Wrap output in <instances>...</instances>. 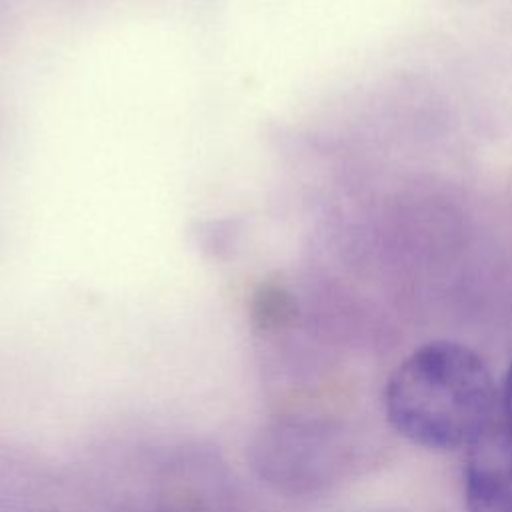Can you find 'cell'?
Segmentation results:
<instances>
[{"instance_id": "cell-1", "label": "cell", "mask_w": 512, "mask_h": 512, "mask_svg": "<svg viewBox=\"0 0 512 512\" xmlns=\"http://www.w3.org/2000/svg\"><path fill=\"white\" fill-rule=\"evenodd\" d=\"M494 400L486 362L448 340L414 350L392 372L384 392L392 428L428 450L468 446L494 420Z\"/></svg>"}, {"instance_id": "cell-2", "label": "cell", "mask_w": 512, "mask_h": 512, "mask_svg": "<svg viewBox=\"0 0 512 512\" xmlns=\"http://www.w3.org/2000/svg\"><path fill=\"white\" fill-rule=\"evenodd\" d=\"M468 512H512V424L492 420L470 444L464 466Z\"/></svg>"}, {"instance_id": "cell-3", "label": "cell", "mask_w": 512, "mask_h": 512, "mask_svg": "<svg viewBox=\"0 0 512 512\" xmlns=\"http://www.w3.org/2000/svg\"><path fill=\"white\" fill-rule=\"evenodd\" d=\"M158 512H240L220 464L192 458L172 466Z\"/></svg>"}, {"instance_id": "cell-4", "label": "cell", "mask_w": 512, "mask_h": 512, "mask_svg": "<svg viewBox=\"0 0 512 512\" xmlns=\"http://www.w3.org/2000/svg\"><path fill=\"white\" fill-rule=\"evenodd\" d=\"M250 312L260 330H278L292 320L294 300L282 286L264 284L254 292Z\"/></svg>"}, {"instance_id": "cell-5", "label": "cell", "mask_w": 512, "mask_h": 512, "mask_svg": "<svg viewBox=\"0 0 512 512\" xmlns=\"http://www.w3.org/2000/svg\"><path fill=\"white\" fill-rule=\"evenodd\" d=\"M502 406H504V420L512 424V362L506 370L504 376V386H502Z\"/></svg>"}]
</instances>
